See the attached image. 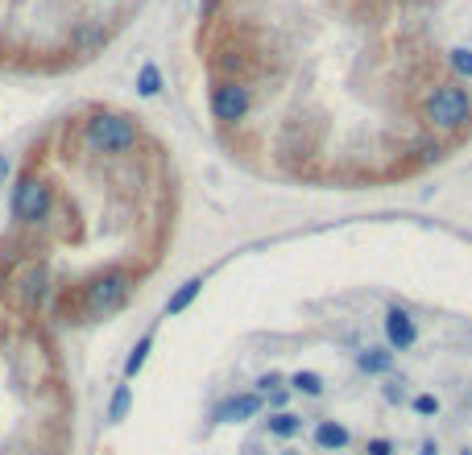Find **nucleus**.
<instances>
[{"label":"nucleus","mask_w":472,"mask_h":455,"mask_svg":"<svg viewBox=\"0 0 472 455\" xmlns=\"http://www.w3.org/2000/svg\"><path fill=\"white\" fill-rule=\"evenodd\" d=\"M129 295H133V274L129 269H104L83 286V315L88 319H108V315H116L129 303Z\"/></svg>","instance_id":"f257e3e1"},{"label":"nucleus","mask_w":472,"mask_h":455,"mask_svg":"<svg viewBox=\"0 0 472 455\" xmlns=\"http://www.w3.org/2000/svg\"><path fill=\"white\" fill-rule=\"evenodd\" d=\"M427 120L435 129H444V133H456V129H464L468 125V117H472V96H468V88H460V83H439L435 91L427 96Z\"/></svg>","instance_id":"f03ea898"},{"label":"nucleus","mask_w":472,"mask_h":455,"mask_svg":"<svg viewBox=\"0 0 472 455\" xmlns=\"http://www.w3.org/2000/svg\"><path fill=\"white\" fill-rule=\"evenodd\" d=\"M88 145L96 153H129L137 145V125L121 112H100L88 120Z\"/></svg>","instance_id":"7ed1b4c3"},{"label":"nucleus","mask_w":472,"mask_h":455,"mask_svg":"<svg viewBox=\"0 0 472 455\" xmlns=\"http://www.w3.org/2000/svg\"><path fill=\"white\" fill-rule=\"evenodd\" d=\"M50 203H54V187L34 170L13 187V220L17 223H42L50 215Z\"/></svg>","instance_id":"20e7f679"},{"label":"nucleus","mask_w":472,"mask_h":455,"mask_svg":"<svg viewBox=\"0 0 472 455\" xmlns=\"http://www.w3.org/2000/svg\"><path fill=\"white\" fill-rule=\"evenodd\" d=\"M253 108V91L245 88L241 79H220L212 88V117L220 120V125H236V120L249 117Z\"/></svg>","instance_id":"39448f33"},{"label":"nucleus","mask_w":472,"mask_h":455,"mask_svg":"<svg viewBox=\"0 0 472 455\" xmlns=\"http://www.w3.org/2000/svg\"><path fill=\"white\" fill-rule=\"evenodd\" d=\"M414 339H419L414 319H410L402 306H393V311L385 315V344H390V352H410L414 348Z\"/></svg>","instance_id":"423d86ee"},{"label":"nucleus","mask_w":472,"mask_h":455,"mask_svg":"<svg viewBox=\"0 0 472 455\" xmlns=\"http://www.w3.org/2000/svg\"><path fill=\"white\" fill-rule=\"evenodd\" d=\"M261 406H266V398L261 393H236V398H228V402L215 406L212 419L215 422H249L261 414Z\"/></svg>","instance_id":"0eeeda50"},{"label":"nucleus","mask_w":472,"mask_h":455,"mask_svg":"<svg viewBox=\"0 0 472 455\" xmlns=\"http://www.w3.org/2000/svg\"><path fill=\"white\" fill-rule=\"evenodd\" d=\"M315 447H320V451H344L348 447V427H340L336 419H323L320 427H315Z\"/></svg>","instance_id":"6e6552de"},{"label":"nucleus","mask_w":472,"mask_h":455,"mask_svg":"<svg viewBox=\"0 0 472 455\" xmlns=\"http://www.w3.org/2000/svg\"><path fill=\"white\" fill-rule=\"evenodd\" d=\"M199 290H204V282H199V277H191V282H183V286L166 298V319H170V315H183V311H187V306L199 298Z\"/></svg>","instance_id":"1a4fd4ad"},{"label":"nucleus","mask_w":472,"mask_h":455,"mask_svg":"<svg viewBox=\"0 0 472 455\" xmlns=\"http://www.w3.org/2000/svg\"><path fill=\"white\" fill-rule=\"evenodd\" d=\"M266 427H269V435H274V439H294L299 430H303V419L290 414V410H278V414H269V419H266Z\"/></svg>","instance_id":"9d476101"},{"label":"nucleus","mask_w":472,"mask_h":455,"mask_svg":"<svg viewBox=\"0 0 472 455\" xmlns=\"http://www.w3.org/2000/svg\"><path fill=\"white\" fill-rule=\"evenodd\" d=\"M129 410H133V389H129V385H116L112 402H108V422H125Z\"/></svg>","instance_id":"9b49d317"},{"label":"nucleus","mask_w":472,"mask_h":455,"mask_svg":"<svg viewBox=\"0 0 472 455\" xmlns=\"http://www.w3.org/2000/svg\"><path fill=\"white\" fill-rule=\"evenodd\" d=\"M357 365L365 368V373H390L393 368V352H385V348H365L357 357Z\"/></svg>","instance_id":"f8f14e48"},{"label":"nucleus","mask_w":472,"mask_h":455,"mask_svg":"<svg viewBox=\"0 0 472 455\" xmlns=\"http://www.w3.org/2000/svg\"><path fill=\"white\" fill-rule=\"evenodd\" d=\"M290 389L294 393H307V398H320V393H323V377L311 373V368H299V373L290 377Z\"/></svg>","instance_id":"ddd939ff"},{"label":"nucleus","mask_w":472,"mask_h":455,"mask_svg":"<svg viewBox=\"0 0 472 455\" xmlns=\"http://www.w3.org/2000/svg\"><path fill=\"white\" fill-rule=\"evenodd\" d=\"M150 348H153V336H142L133 344V352H129V360H125V381H133L137 373H142V365H145V357H150Z\"/></svg>","instance_id":"4468645a"},{"label":"nucleus","mask_w":472,"mask_h":455,"mask_svg":"<svg viewBox=\"0 0 472 455\" xmlns=\"http://www.w3.org/2000/svg\"><path fill=\"white\" fill-rule=\"evenodd\" d=\"M158 91H162V71L153 63H145L142 71H137V96L150 99V96H158Z\"/></svg>","instance_id":"2eb2a0df"},{"label":"nucleus","mask_w":472,"mask_h":455,"mask_svg":"<svg viewBox=\"0 0 472 455\" xmlns=\"http://www.w3.org/2000/svg\"><path fill=\"white\" fill-rule=\"evenodd\" d=\"M42 290H46V277H42V269H34V274L26 277V286H21V303L34 306L37 298H42Z\"/></svg>","instance_id":"dca6fc26"},{"label":"nucleus","mask_w":472,"mask_h":455,"mask_svg":"<svg viewBox=\"0 0 472 455\" xmlns=\"http://www.w3.org/2000/svg\"><path fill=\"white\" fill-rule=\"evenodd\" d=\"M447 58H452L456 75H464V79H472V50H468V46H456V50L447 54Z\"/></svg>","instance_id":"f3484780"},{"label":"nucleus","mask_w":472,"mask_h":455,"mask_svg":"<svg viewBox=\"0 0 472 455\" xmlns=\"http://www.w3.org/2000/svg\"><path fill=\"white\" fill-rule=\"evenodd\" d=\"M414 414H423V419L439 414V398H435V393H419V398H414Z\"/></svg>","instance_id":"a211bd4d"},{"label":"nucleus","mask_w":472,"mask_h":455,"mask_svg":"<svg viewBox=\"0 0 472 455\" xmlns=\"http://www.w3.org/2000/svg\"><path fill=\"white\" fill-rule=\"evenodd\" d=\"M369 455H393L390 439H369Z\"/></svg>","instance_id":"6ab92c4d"},{"label":"nucleus","mask_w":472,"mask_h":455,"mask_svg":"<svg viewBox=\"0 0 472 455\" xmlns=\"http://www.w3.org/2000/svg\"><path fill=\"white\" fill-rule=\"evenodd\" d=\"M266 398H269V406H274V410H282V406H286V398H290V389H269Z\"/></svg>","instance_id":"aec40b11"},{"label":"nucleus","mask_w":472,"mask_h":455,"mask_svg":"<svg viewBox=\"0 0 472 455\" xmlns=\"http://www.w3.org/2000/svg\"><path fill=\"white\" fill-rule=\"evenodd\" d=\"M257 385H261V393H269V389H278V377H274V373H269V377H261V381H257Z\"/></svg>","instance_id":"412c9836"},{"label":"nucleus","mask_w":472,"mask_h":455,"mask_svg":"<svg viewBox=\"0 0 472 455\" xmlns=\"http://www.w3.org/2000/svg\"><path fill=\"white\" fill-rule=\"evenodd\" d=\"M385 402H402V389H398V385H385Z\"/></svg>","instance_id":"4be33fe9"},{"label":"nucleus","mask_w":472,"mask_h":455,"mask_svg":"<svg viewBox=\"0 0 472 455\" xmlns=\"http://www.w3.org/2000/svg\"><path fill=\"white\" fill-rule=\"evenodd\" d=\"M5 179H9V158L0 153V187H5Z\"/></svg>","instance_id":"5701e85b"},{"label":"nucleus","mask_w":472,"mask_h":455,"mask_svg":"<svg viewBox=\"0 0 472 455\" xmlns=\"http://www.w3.org/2000/svg\"><path fill=\"white\" fill-rule=\"evenodd\" d=\"M419 455H439V447H435V443H431V439H427V443L419 447Z\"/></svg>","instance_id":"b1692460"},{"label":"nucleus","mask_w":472,"mask_h":455,"mask_svg":"<svg viewBox=\"0 0 472 455\" xmlns=\"http://www.w3.org/2000/svg\"><path fill=\"white\" fill-rule=\"evenodd\" d=\"M460 455H472V451H460Z\"/></svg>","instance_id":"393cba45"},{"label":"nucleus","mask_w":472,"mask_h":455,"mask_svg":"<svg viewBox=\"0 0 472 455\" xmlns=\"http://www.w3.org/2000/svg\"><path fill=\"white\" fill-rule=\"evenodd\" d=\"M286 455H294V451H286Z\"/></svg>","instance_id":"a878e982"}]
</instances>
